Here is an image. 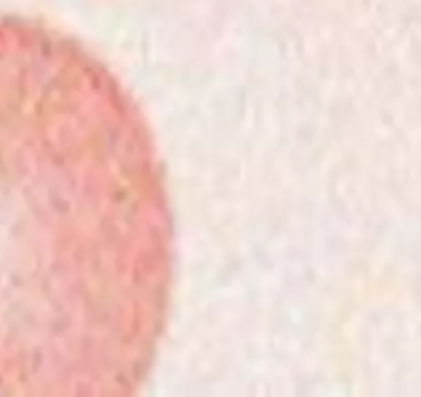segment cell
Masks as SVG:
<instances>
[{
	"label": "cell",
	"instance_id": "obj_1",
	"mask_svg": "<svg viewBox=\"0 0 421 397\" xmlns=\"http://www.w3.org/2000/svg\"><path fill=\"white\" fill-rule=\"evenodd\" d=\"M176 226L149 121L79 39L0 19V397H130L168 327Z\"/></svg>",
	"mask_w": 421,
	"mask_h": 397
}]
</instances>
